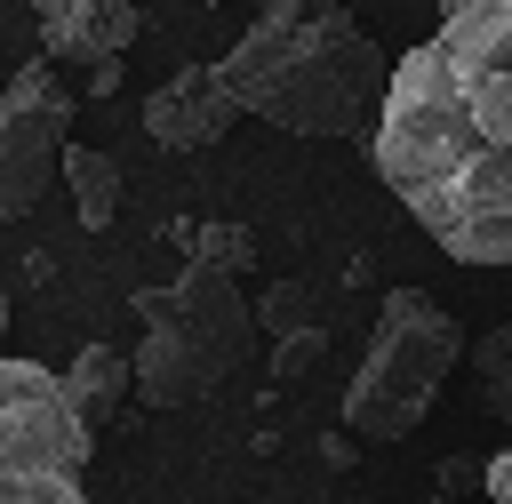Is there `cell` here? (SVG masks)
Returning <instances> with one entry per match:
<instances>
[{"instance_id":"1","label":"cell","mask_w":512,"mask_h":504,"mask_svg":"<svg viewBox=\"0 0 512 504\" xmlns=\"http://www.w3.org/2000/svg\"><path fill=\"white\" fill-rule=\"evenodd\" d=\"M376 176L456 264H512V0H440L368 128Z\"/></svg>"},{"instance_id":"2","label":"cell","mask_w":512,"mask_h":504,"mask_svg":"<svg viewBox=\"0 0 512 504\" xmlns=\"http://www.w3.org/2000/svg\"><path fill=\"white\" fill-rule=\"evenodd\" d=\"M216 80L232 88L240 112L288 128V136H368L392 88L384 48L360 32L352 8L312 0L288 24H248L224 56Z\"/></svg>"},{"instance_id":"3","label":"cell","mask_w":512,"mask_h":504,"mask_svg":"<svg viewBox=\"0 0 512 504\" xmlns=\"http://www.w3.org/2000/svg\"><path fill=\"white\" fill-rule=\"evenodd\" d=\"M128 312L144 320L136 336V400L144 408H192L208 400L256 344V312L240 296L232 272H208V264H184L176 280L160 288H136Z\"/></svg>"},{"instance_id":"4","label":"cell","mask_w":512,"mask_h":504,"mask_svg":"<svg viewBox=\"0 0 512 504\" xmlns=\"http://www.w3.org/2000/svg\"><path fill=\"white\" fill-rule=\"evenodd\" d=\"M456 352H464V328L448 320L440 296L384 288V312L368 328V352H360V368L344 384V432L352 440H408L432 416Z\"/></svg>"},{"instance_id":"5","label":"cell","mask_w":512,"mask_h":504,"mask_svg":"<svg viewBox=\"0 0 512 504\" xmlns=\"http://www.w3.org/2000/svg\"><path fill=\"white\" fill-rule=\"evenodd\" d=\"M88 456L96 432L72 416L64 376L0 352V504H96Z\"/></svg>"},{"instance_id":"6","label":"cell","mask_w":512,"mask_h":504,"mask_svg":"<svg viewBox=\"0 0 512 504\" xmlns=\"http://www.w3.org/2000/svg\"><path fill=\"white\" fill-rule=\"evenodd\" d=\"M64 128H72L64 80L48 64H24L0 88V224L40 208V192L56 184V160H64Z\"/></svg>"},{"instance_id":"7","label":"cell","mask_w":512,"mask_h":504,"mask_svg":"<svg viewBox=\"0 0 512 504\" xmlns=\"http://www.w3.org/2000/svg\"><path fill=\"white\" fill-rule=\"evenodd\" d=\"M232 120H240V104H232V88L216 80V64H184V72H168V80L144 96V136H152L160 152H208Z\"/></svg>"},{"instance_id":"8","label":"cell","mask_w":512,"mask_h":504,"mask_svg":"<svg viewBox=\"0 0 512 504\" xmlns=\"http://www.w3.org/2000/svg\"><path fill=\"white\" fill-rule=\"evenodd\" d=\"M32 24L48 64H104L128 56V40L144 32L136 0H32Z\"/></svg>"},{"instance_id":"9","label":"cell","mask_w":512,"mask_h":504,"mask_svg":"<svg viewBox=\"0 0 512 504\" xmlns=\"http://www.w3.org/2000/svg\"><path fill=\"white\" fill-rule=\"evenodd\" d=\"M64 400H72V416H80L88 432H104V424L136 400V360L112 352V344H80L72 368H64Z\"/></svg>"},{"instance_id":"10","label":"cell","mask_w":512,"mask_h":504,"mask_svg":"<svg viewBox=\"0 0 512 504\" xmlns=\"http://www.w3.org/2000/svg\"><path fill=\"white\" fill-rule=\"evenodd\" d=\"M56 176H64V192H72V216H80L88 232H104V224L120 216V168H112V152H96V144H64Z\"/></svg>"},{"instance_id":"11","label":"cell","mask_w":512,"mask_h":504,"mask_svg":"<svg viewBox=\"0 0 512 504\" xmlns=\"http://www.w3.org/2000/svg\"><path fill=\"white\" fill-rule=\"evenodd\" d=\"M168 248H184L192 264L232 272V280L256 264V232L248 224H208V216H168Z\"/></svg>"},{"instance_id":"12","label":"cell","mask_w":512,"mask_h":504,"mask_svg":"<svg viewBox=\"0 0 512 504\" xmlns=\"http://www.w3.org/2000/svg\"><path fill=\"white\" fill-rule=\"evenodd\" d=\"M472 384H480V408L496 424H512V320L472 344Z\"/></svg>"},{"instance_id":"13","label":"cell","mask_w":512,"mask_h":504,"mask_svg":"<svg viewBox=\"0 0 512 504\" xmlns=\"http://www.w3.org/2000/svg\"><path fill=\"white\" fill-rule=\"evenodd\" d=\"M256 328H264V336L320 328V304H312V288H304V280H272V288L256 296Z\"/></svg>"},{"instance_id":"14","label":"cell","mask_w":512,"mask_h":504,"mask_svg":"<svg viewBox=\"0 0 512 504\" xmlns=\"http://www.w3.org/2000/svg\"><path fill=\"white\" fill-rule=\"evenodd\" d=\"M320 352H328V320H320V328H296V336H280V344H272V384H296V376H304Z\"/></svg>"},{"instance_id":"15","label":"cell","mask_w":512,"mask_h":504,"mask_svg":"<svg viewBox=\"0 0 512 504\" xmlns=\"http://www.w3.org/2000/svg\"><path fill=\"white\" fill-rule=\"evenodd\" d=\"M320 456H328V472H352V464H360V440H352V432H328Z\"/></svg>"},{"instance_id":"16","label":"cell","mask_w":512,"mask_h":504,"mask_svg":"<svg viewBox=\"0 0 512 504\" xmlns=\"http://www.w3.org/2000/svg\"><path fill=\"white\" fill-rule=\"evenodd\" d=\"M480 504H512V448L488 464V496H480Z\"/></svg>"},{"instance_id":"17","label":"cell","mask_w":512,"mask_h":504,"mask_svg":"<svg viewBox=\"0 0 512 504\" xmlns=\"http://www.w3.org/2000/svg\"><path fill=\"white\" fill-rule=\"evenodd\" d=\"M304 8H312V0H256L248 24H288V16H304Z\"/></svg>"},{"instance_id":"18","label":"cell","mask_w":512,"mask_h":504,"mask_svg":"<svg viewBox=\"0 0 512 504\" xmlns=\"http://www.w3.org/2000/svg\"><path fill=\"white\" fill-rule=\"evenodd\" d=\"M120 88V56H104V64H88V96H112Z\"/></svg>"},{"instance_id":"19","label":"cell","mask_w":512,"mask_h":504,"mask_svg":"<svg viewBox=\"0 0 512 504\" xmlns=\"http://www.w3.org/2000/svg\"><path fill=\"white\" fill-rule=\"evenodd\" d=\"M0 320H8V296H0Z\"/></svg>"},{"instance_id":"20","label":"cell","mask_w":512,"mask_h":504,"mask_svg":"<svg viewBox=\"0 0 512 504\" xmlns=\"http://www.w3.org/2000/svg\"><path fill=\"white\" fill-rule=\"evenodd\" d=\"M432 504H456V496H432Z\"/></svg>"}]
</instances>
